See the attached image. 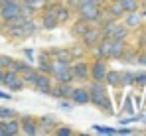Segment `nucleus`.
Masks as SVG:
<instances>
[{
	"label": "nucleus",
	"mask_w": 146,
	"mask_h": 136,
	"mask_svg": "<svg viewBox=\"0 0 146 136\" xmlns=\"http://www.w3.org/2000/svg\"><path fill=\"white\" fill-rule=\"evenodd\" d=\"M89 103L95 105L101 111H105V114H113V105H111V99L107 95L105 81H93L89 85Z\"/></svg>",
	"instance_id": "nucleus-1"
},
{
	"label": "nucleus",
	"mask_w": 146,
	"mask_h": 136,
	"mask_svg": "<svg viewBox=\"0 0 146 136\" xmlns=\"http://www.w3.org/2000/svg\"><path fill=\"white\" fill-rule=\"evenodd\" d=\"M77 14H79V20L91 24V26H99V22H101V8H99V4L77 6Z\"/></svg>",
	"instance_id": "nucleus-2"
},
{
	"label": "nucleus",
	"mask_w": 146,
	"mask_h": 136,
	"mask_svg": "<svg viewBox=\"0 0 146 136\" xmlns=\"http://www.w3.org/2000/svg\"><path fill=\"white\" fill-rule=\"evenodd\" d=\"M4 87L10 91V93H16V91H22L26 87L24 81H22V75L12 71V69H6V77H4Z\"/></svg>",
	"instance_id": "nucleus-3"
},
{
	"label": "nucleus",
	"mask_w": 146,
	"mask_h": 136,
	"mask_svg": "<svg viewBox=\"0 0 146 136\" xmlns=\"http://www.w3.org/2000/svg\"><path fill=\"white\" fill-rule=\"evenodd\" d=\"M107 59H95L93 63H89V79L91 81H105L107 75Z\"/></svg>",
	"instance_id": "nucleus-4"
},
{
	"label": "nucleus",
	"mask_w": 146,
	"mask_h": 136,
	"mask_svg": "<svg viewBox=\"0 0 146 136\" xmlns=\"http://www.w3.org/2000/svg\"><path fill=\"white\" fill-rule=\"evenodd\" d=\"M20 132V120L14 118H0V136H16Z\"/></svg>",
	"instance_id": "nucleus-5"
},
{
	"label": "nucleus",
	"mask_w": 146,
	"mask_h": 136,
	"mask_svg": "<svg viewBox=\"0 0 146 136\" xmlns=\"http://www.w3.org/2000/svg\"><path fill=\"white\" fill-rule=\"evenodd\" d=\"M20 132L26 136H36L40 134V128H38V120L34 118V116H20Z\"/></svg>",
	"instance_id": "nucleus-6"
},
{
	"label": "nucleus",
	"mask_w": 146,
	"mask_h": 136,
	"mask_svg": "<svg viewBox=\"0 0 146 136\" xmlns=\"http://www.w3.org/2000/svg\"><path fill=\"white\" fill-rule=\"evenodd\" d=\"M101 38H103V34H101L99 26H91V28L81 36V44L85 45V47H95V45L101 42Z\"/></svg>",
	"instance_id": "nucleus-7"
},
{
	"label": "nucleus",
	"mask_w": 146,
	"mask_h": 136,
	"mask_svg": "<svg viewBox=\"0 0 146 136\" xmlns=\"http://www.w3.org/2000/svg\"><path fill=\"white\" fill-rule=\"evenodd\" d=\"M71 73L75 81H87L89 79V63L83 59H77L71 65Z\"/></svg>",
	"instance_id": "nucleus-8"
},
{
	"label": "nucleus",
	"mask_w": 146,
	"mask_h": 136,
	"mask_svg": "<svg viewBox=\"0 0 146 136\" xmlns=\"http://www.w3.org/2000/svg\"><path fill=\"white\" fill-rule=\"evenodd\" d=\"M51 87H53V83H51V75L40 73L38 81L34 83V89L38 91V93H42V95H49V93H51Z\"/></svg>",
	"instance_id": "nucleus-9"
},
{
	"label": "nucleus",
	"mask_w": 146,
	"mask_h": 136,
	"mask_svg": "<svg viewBox=\"0 0 146 136\" xmlns=\"http://www.w3.org/2000/svg\"><path fill=\"white\" fill-rule=\"evenodd\" d=\"M73 89L75 87H71V83H57V85L51 87V93L49 95H53L55 99H71Z\"/></svg>",
	"instance_id": "nucleus-10"
},
{
	"label": "nucleus",
	"mask_w": 146,
	"mask_h": 136,
	"mask_svg": "<svg viewBox=\"0 0 146 136\" xmlns=\"http://www.w3.org/2000/svg\"><path fill=\"white\" fill-rule=\"evenodd\" d=\"M57 126V120H55V116H40L38 118V128H42L40 130V134H49L53 128Z\"/></svg>",
	"instance_id": "nucleus-11"
},
{
	"label": "nucleus",
	"mask_w": 146,
	"mask_h": 136,
	"mask_svg": "<svg viewBox=\"0 0 146 136\" xmlns=\"http://www.w3.org/2000/svg\"><path fill=\"white\" fill-rule=\"evenodd\" d=\"M126 51V42L124 40H113L111 51H109V59H121Z\"/></svg>",
	"instance_id": "nucleus-12"
},
{
	"label": "nucleus",
	"mask_w": 146,
	"mask_h": 136,
	"mask_svg": "<svg viewBox=\"0 0 146 136\" xmlns=\"http://www.w3.org/2000/svg\"><path fill=\"white\" fill-rule=\"evenodd\" d=\"M71 101L73 105H89V89H85V87H77V89H73L71 93Z\"/></svg>",
	"instance_id": "nucleus-13"
},
{
	"label": "nucleus",
	"mask_w": 146,
	"mask_h": 136,
	"mask_svg": "<svg viewBox=\"0 0 146 136\" xmlns=\"http://www.w3.org/2000/svg\"><path fill=\"white\" fill-rule=\"evenodd\" d=\"M49 53H51V57H53V59H57V61H65V63H71V61H73L71 51H69V49H63V47H53Z\"/></svg>",
	"instance_id": "nucleus-14"
},
{
	"label": "nucleus",
	"mask_w": 146,
	"mask_h": 136,
	"mask_svg": "<svg viewBox=\"0 0 146 136\" xmlns=\"http://www.w3.org/2000/svg\"><path fill=\"white\" fill-rule=\"evenodd\" d=\"M57 26H59L57 16L53 12H44V16H42V28L44 30H55Z\"/></svg>",
	"instance_id": "nucleus-15"
},
{
	"label": "nucleus",
	"mask_w": 146,
	"mask_h": 136,
	"mask_svg": "<svg viewBox=\"0 0 146 136\" xmlns=\"http://www.w3.org/2000/svg\"><path fill=\"white\" fill-rule=\"evenodd\" d=\"M22 75V81H24V85H28V87H34V83L38 81V77H40V71L38 69H28V71H24V73H20Z\"/></svg>",
	"instance_id": "nucleus-16"
},
{
	"label": "nucleus",
	"mask_w": 146,
	"mask_h": 136,
	"mask_svg": "<svg viewBox=\"0 0 146 136\" xmlns=\"http://www.w3.org/2000/svg\"><path fill=\"white\" fill-rule=\"evenodd\" d=\"M109 38H111V40H124V42H126V38H128V28H126L124 24H122V26H121V24H117Z\"/></svg>",
	"instance_id": "nucleus-17"
},
{
	"label": "nucleus",
	"mask_w": 146,
	"mask_h": 136,
	"mask_svg": "<svg viewBox=\"0 0 146 136\" xmlns=\"http://www.w3.org/2000/svg\"><path fill=\"white\" fill-rule=\"evenodd\" d=\"M91 28V24H87V22H83V20H77V22L71 26V36H75V38H81L87 30Z\"/></svg>",
	"instance_id": "nucleus-18"
},
{
	"label": "nucleus",
	"mask_w": 146,
	"mask_h": 136,
	"mask_svg": "<svg viewBox=\"0 0 146 136\" xmlns=\"http://www.w3.org/2000/svg\"><path fill=\"white\" fill-rule=\"evenodd\" d=\"M22 32H24V38H32L38 34V24L34 22L32 18H28L24 24H22Z\"/></svg>",
	"instance_id": "nucleus-19"
},
{
	"label": "nucleus",
	"mask_w": 146,
	"mask_h": 136,
	"mask_svg": "<svg viewBox=\"0 0 146 136\" xmlns=\"http://www.w3.org/2000/svg\"><path fill=\"white\" fill-rule=\"evenodd\" d=\"M105 85H109V87H119V85H121V71H107V75H105Z\"/></svg>",
	"instance_id": "nucleus-20"
},
{
	"label": "nucleus",
	"mask_w": 146,
	"mask_h": 136,
	"mask_svg": "<svg viewBox=\"0 0 146 136\" xmlns=\"http://www.w3.org/2000/svg\"><path fill=\"white\" fill-rule=\"evenodd\" d=\"M109 14L117 20V18H121V16H124L126 12H124V8H122V4L119 2V0H113L111 4H109Z\"/></svg>",
	"instance_id": "nucleus-21"
},
{
	"label": "nucleus",
	"mask_w": 146,
	"mask_h": 136,
	"mask_svg": "<svg viewBox=\"0 0 146 136\" xmlns=\"http://www.w3.org/2000/svg\"><path fill=\"white\" fill-rule=\"evenodd\" d=\"M4 30H6V36L12 38V40H22V38H24L22 26H6V24H4Z\"/></svg>",
	"instance_id": "nucleus-22"
},
{
	"label": "nucleus",
	"mask_w": 146,
	"mask_h": 136,
	"mask_svg": "<svg viewBox=\"0 0 146 136\" xmlns=\"http://www.w3.org/2000/svg\"><path fill=\"white\" fill-rule=\"evenodd\" d=\"M124 26H126V28H138V26H140V16H138L136 12H126Z\"/></svg>",
	"instance_id": "nucleus-23"
},
{
	"label": "nucleus",
	"mask_w": 146,
	"mask_h": 136,
	"mask_svg": "<svg viewBox=\"0 0 146 136\" xmlns=\"http://www.w3.org/2000/svg\"><path fill=\"white\" fill-rule=\"evenodd\" d=\"M55 16H57V22L59 24H65V22H69V18H71V10L67 8V6H59V10L55 12Z\"/></svg>",
	"instance_id": "nucleus-24"
},
{
	"label": "nucleus",
	"mask_w": 146,
	"mask_h": 136,
	"mask_svg": "<svg viewBox=\"0 0 146 136\" xmlns=\"http://www.w3.org/2000/svg\"><path fill=\"white\" fill-rule=\"evenodd\" d=\"M46 2H48V0H22V4H24V6H28V8H32L34 12H38V10H44Z\"/></svg>",
	"instance_id": "nucleus-25"
},
{
	"label": "nucleus",
	"mask_w": 146,
	"mask_h": 136,
	"mask_svg": "<svg viewBox=\"0 0 146 136\" xmlns=\"http://www.w3.org/2000/svg\"><path fill=\"white\" fill-rule=\"evenodd\" d=\"M10 69L16 71V73H24V71H28V69H32V65H30L28 61H18V59H14L12 65H10Z\"/></svg>",
	"instance_id": "nucleus-26"
},
{
	"label": "nucleus",
	"mask_w": 146,
	"mask_h": 136,
	"mask_svg": "<svg viewBox=\"0 0 146 136\" xmlns=\"http://www.w3.org/2000/svg\"><path fill=\"white\" fill-rule=\"evenodd\" d=\"M122 4V8H124V12H136L138 10V6H140V2L138 0H119Z\"/></svg>",
	"instance_id": "nucleus-27"
},
{
	"label": "nucleus",
	"mask_w": 146,
	"mask_h": 136,
	"mask_svg": "<svg viewBox=\"0 0 146 136\" xmlns=\"http://www.w3.org/2000/svg\"><path fill=\"white\" fill-rule=\"evenodd\" d=\"M69 51H71L73 59H83V57H85V45H83V44H81V45H73Z\"/></svg>",
	"instance_id": "nucleus-28"
},
{
	"label": "nucleus",
	"mask_w": 146,
	"mask_h": 136,
	"mask_svg": "<svg viewBox=\"0 0 146 136\" xmlns=\"http://www.w3.org/2000/svg\"><path fill=\"white\" fill-rule=\"evenodd\" d=\"M121 85H134V73L132 71H122L121 73Z\"/></svg>",
	"instance_id": "nucleus-29"
},
{
	"label": "nucleus",
	"mask_w": 146,
	"mask_h": 136,
	"mask_svg": "<svg viewBox=\"0 0 146 136\" xmlns=\"http://www.w3.org/2000/svg\"><path fill=\"white\" fill-rule=\"evenodd\" d=\"M55 81H57V83H73L75 79H73L71 69H69V71H65V73H61V75H57V77H55Z\"/></svg>",
	"instance_id": "nucleus-30"
},
{
	"label": "nucleus",
	"mask_w": 146,
	"mask_h": 136,
	"mask_svg": "<svg viewBox=\"0 0 146 136\" xmlns=\"http://www.w3.org/2000/svg\"><path fill=\"white\" fill-rule=\"evenodd\" d=\"M57 130H55V134L57 136H71L73 134V128L71 126H55Z\"/></svg>",
	"instance_id": "nucleus-31"
},
{
	"label": "nucleus",
	"mask_w": 146,
	"mask_h": 136,
	"mask_svg": "<svg viewBox=\"0 0 146 136\" xmlns=\"http://www.w3.org/2000/svg\"><path fill=\"white\" fill-rule=\"evenodd\" d=\"M59 6H61L59 2H46V6H44V12H53V14H55V12L59 10Z\"/></svg>",
	"instance_id": "nucleus-32"
},
{
	"label": "nucleus",
	"mask_w": 146,
	"mask_h": 136,
	"mask_svg": "<svg viewBox=\"0 0 146 136\" xmlns=\"http://www.w3.org/2000/svg\"><path fill=\"white\" fill-rule=\"evenodd\" d=\"M51 61H53V57H51L49 51H42L40 57H38V63H51Z\"/></svg>",
	"instance_id": "nucleus-33"
},
{
	"label": "nucleus",
	"mask_w": 146,
	"mask_h": 136,
	"mask_svg": "<svg viewBox=\"0 0 146 136\" xmlns=\"http://www.w3.org/2000/svg\"><path fill=\"white\" fill-rule=\"evenodd\" d=\"M134 83L140 85V87H146V73H134Z\"/></svg>",
	"instance_id": "nucleus-34"
},
{
	"label": "nucleus",
	"mask_w": 146,
	"mask_h": 136,
	"mask_svg": "<svg viewBox=\"0 0 146 136\" xmlns=\"http://www.w3.org/2000/svg\"><path fill=\"white\" fill-rule=\"evenodd\" d=\"M16 116V111L12 109H0V118H14Z\"/></svg>",
	"instance_id": "nucleus-35"
},
{
	"label": "nucleus",
	"mask_w": 146,
	"mask_h": 136,
	"mask_svg": "<svg viewBox=\"0 0 146 136\" xmlns=\"http://www.w3.org/2000/svg\"><path fill=\"white\" fill-rule=\"evenodd\" d=\"M95 132H101V134H115L117 130L115 128H109V126H93Z\"/></svg>",
	"instance_id": "nucleus-36"
},
{
	"label": "nucleus",
	"mask_w": 146,
	"mask_h": 136,
	"mask_svg": "<svg viewBox=\"0 0 146 136\" xmlns=\"http://www.w3.org/2000/svg\"><path fill=\"white\" fill-rule=\"evenodd\" d=\"M38 71L40 73H46V75H49V71H51V63H38Z\"/></svg>",
	"instance_id": "nucleus-37"
},
{
	"label": "nucleus",
	"mask_w": 146,
	"mask_h": 136,
	"mask_svg": "<svg viewBox=\"0 0 146 136\" xmlns=\"http://www.w3.org/2000/svg\"><path fill=\"white\" fill-rule=\"evenodd\" d=\"M71 107H73V101L69 103L67 99H65V101H63V99H59V109H71Z\"/></svg>",
	"instance_id": "nucleus-38"
},
{
	"label": "nucleus",
	"mask_w": 146,
	"mask_h": 136,
	"mask_svg": "<svg viewBox=\"0 0 146 136\" xmlns=\"http://www.w3.org/2000/svg\"><path fill=\"white\" fill-rule=\"evenodd\" d=\"M4 77H6V69H0V85H4Z\"/></svg>",
	"instance_id": "nucleus-39"
},
{
	"label": "nucleus",
	"mask_w": 146,
	"mask_h": 136,
	"mask_svg": "<svg viewBox=\"0 0 146 136\" xmlns=\"http://www.w3.org/2000/svg\"><path fill=\"white\" fill-rule=\"evenodd\" d=\"M138 61H140V63H142V65H146V49H144V53H142V55H140V57H138Z\"/></svg>",
	"instance_id": "nucleus-40"
},
{
	"label": "nucleus",
	"mask_w": 146,
	"mask_h": 136,
	"mask_svg": "<svg viewBox=\"0 0 146 136\" xmlns=\"http://www.w3.org/2000/svg\"><path fill=\"white\" fill-rule=\"evenodd\" d=\"M0 99H12V97H10V93H2L0 91Z\"/></svg>",
	"instance_id": "nucleus-41"
},
{
	"label": "nucleus",
	"mask_w": 146,
	"mask_h": 136,
	"mask_svg": "<svg viewBox=\"0 0 146 136\" xmlns=\"http://www.w3.org/2000/svg\"><path fill=\"white\" fill-rule=\"evenodd\" d=\"M119 132H121V134H130V132H132V130H130V128H121V130H119Z\"/></svg>",
	"instance_id": "nucleus-42"
},
{
	"label": "nucleus",
	"mask_w": 146,
	"mask_h": 136,
	"mask_svg": "<svg viewBox=\"0 0 146 136\" xmlns=\"http://www.w3.org/2000/svg\"><path fill=\"white\" fill-rule=\"evenodd\" d=\"M111 2H113V0H111Z\"/></svg>",
	"instance_id": "nucleus-43"
},
{
	"label": "nucleus",
	"mask_w": 146,
	"mask_h": 136,
	"mask_svg": "<svg viewBox=\"0 0 146 136\" xmlns=\"http://www.w3.org/2000/svg\"><path fill=\"white\" fill-rule=\"evenodd\" d=\"M0 2H2V0H0Z\"/></svg>",
	"instance_id": "nucleus-44"
}]
</instances>
